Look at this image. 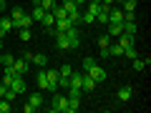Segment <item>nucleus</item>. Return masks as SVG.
I'll list each match as a JSON object with an SVG mask.
<instances>
[{
	"label": "nucleus",
	"instance_id": "f704fd0d",
	"mask_svg": "<svg viewBox=\"0 0 151 113\" xmlns=\"http://www.w3.org/2000/svg\"><path fill=\"white\" fill-rule=\"evenodd\" d=\"M101 5H108V8H111V5H116V0H101Z\"/></svg>",
	"mask_w": 151,
	"mask_h": 113
},
{
	"label": "nucleus",
	"instance_id": "c85d7f7f",
	"mask_svg": "<svg viewBox=\"0 0 151 113\" xmlns=\"http://www.w3.org/2000/svg\"><path fill=\"white\" fill-rule=\"evenodd\" d=\"M70 73H73L70 65H60V68H58V75H60V78H70Z\"/></svg>",
	"mask_w": 151,
	"mask_h": 113
},
{
	"label": "nucleus",
	"instance_id": "4468645a",
	"mask_svg": "<svg viewBox=\"0 0 151 113\" xmlns=\"http://www.w3.org/2000/svg\"><path fill=\"white\" fill-rule=\"evenodd\" d=\"M131 98H134V88H131V86H124V88L119 91V101H121V103H129Z\"/></svg>",
	"mask_w": 151,
	"mask_h": 113
},
{
	"label": "nucleus",
	"instance_id": "4be33fe9",
	"mask_svg": "<svg viewBox=\"0 0 151 113\" xmlns=\"http://www.w3.org/2000/svg\"><path fill=\"white\" fill-rule=\"evenodd\" d=\"M124 35H131V38H136V20L134 23H124Z\"/></svg>",
	"mask_w": 151,
	"mask_h": 113
},
{
	"label": "nucleus",
	"instance_id": "bb28decb",
	"mask_svg": "<svg viewBox=\"0 0 151 113\" xmlns=\"http://www.w3.org/2000/svg\"><path fill=\"white\" fill-rule=\"evenodd\" d=\"M13 111V103L5 101V98H0V113H10Z\"/></svg>",
	"mask_w": 151,
	"mask_h": 113
},
{
	"label": "nucleus",
	"instance_id": "6ab92c4d",
	"mask_svg": "<svg viewBox=\"0 0 151 113\" xmlns=\"http://www.w3.org/2000/svg\"><path fill=\"white\" fill-rule=\"evenodd\" d=\"M18 35H20V40H23V43H30V40H33L30 28H18Z\"/></svg>",
	"mask_w": 151,
	"mask_h": 113
},
{
	"label": "nucleus",
	"instance_id": "473e14b6",
	"mask_svg": "<svg viewBox=\"0 0 151 113\" xmlns=\"http://www.w3.org/2000/svg\"><path fill=\"white\" fill-rule=\"evenodd\" d=\"M65 91H68V96H78V98L83 96V91H81V88H65Z\"/></svg>",
	"mask_w": 151,
	"mask_h": 113
},
{
	"label": "nucleus",
	"instance_id": "b1692460",
	"mask_svg": "<svg viewBox=\"0 0 151 113\" xmlns=\"http://www.w3.org/2000/svg\"><path fill=\"white\" fill-rule=\"evenodd\" d=\"M124 55H126L129 60H134L136 55H139V53H136V45H134V43H131V45H124Z\"/></svg>",
	"mask_w": 151,
	"mask_h": 113
},
{
	"label": "nucleus",
	"instance_id": "e433bc0d",
	"mask_svg": "<svg viewBox=\"0 0 151 113\" xmlns=\"http://www.w3.org/2000/svg\"><path fill=\"white\" fill-rule=\"evenodd\" d=\"M5 88H8V86H3V83H0V98L5 96Z\"/></svg>",
	"mask_w": 151,
	"mask_h": 113
},
{
	"label": "nucleus",
	"instance_id": "cd10ccee",
	"mask_svg": "<svg viewBox=\"0 0 151 113\" xmlns=\"http://www.w3.org/2000/svg\"><path fill=\"white\" fill-rule=\"evenodd\" d=\"M93 65H96V58H91V55H88V58H83V73H88Z\"/></svg>",
	"mask_w": 151,
	"mask_h": 113
},
{
	"label": "nucleus",
	"instance_id": "412c9836",
	"mask_svg": "<svg viewBox=\"0 0 151 113\" xmlns=\"http://www.w3.org/2000/svg\"><path fill=\"white\" fill-rule=\"evenodd\" d=\"M40 25H43V28H50V25H55V15H53V13H45V15L40 18Z\"/></svg>",
	"mask_w": 151,
	"mask_h": 113
},
{
	"label": "nucleus",
	"instance_id": "f03ea898",
	"mask_svg": "<svg viewBox=\"0 0 151 113\" xmlns=\"http://www.w3.org/2000/svg\"><path fill=\"white\" fill-rule=\"evenodd\" d=\"M10 20L15 23V28H30V23H33L30 15H25V10H23L20 5H15L10 10Z\"/></svg>",
	"mask_w": 151,
	"mask_h": 113
},
{
	"label": "nucleus",
	"instance_id": "9b49d317",
	"mask_svg": "<svg viewBox=\"0 0 151 113\" xmlns=\"http://www.w3.org/2000/svg\"><path fill=\"white\" fill-rule=\"evenodd\" d=\"M45 15V10L40 8V3H33V10H30V20L33 23H40V18Z\"/></svg>",
	"mask_w": 151,
	"mask_h": 113
},
{
	"label": "nucleus",
	"instance_id": "5701e85b",
	"mask_svg": "<svg viewBox=\"0 0 151 113\" xmlns=\"http://www.w3.org/2000/svg\"><path fill=\"white\" fill-rule=\"evenodd\" d=\"M13 78H15V70H13V68H5V73H3V86H10Z\"/></svg>",
	"mask_w": 151,
	"mask_h": 113
},
{
	"label": "nucleus",
	"instance_id": "4c0bfd02",
	"mask_svg": "<svg viewBox=\"0 0 151 113\" xmlns=\"http://www.w3.org/2000/svg\"><path fill=\"white\" fill-rule=\"evenodd\" d=\"M5 10V0H0V13Z\"/></svg>",
	"mask_w": 151,
	"mask_h": 113
},
{
	"label": "nucleus",
	"instance_id": "2f4dec72",
	"mask_svg": "<svg viewBox=\"0 0 151 113\" xmlns=\"http://www.w3.org/2000/svg\"><path fill=\"white\" fill-rule=\"evenodd\" d=\"M3 98H5V101H10V103H13V101H15V98H18V93L13 91V88H5V96H3Z\"/></svg>",
	"mask_w": 151,
	"mask_h": 113
},
{
	"label": "nucleus",
	"instance_id": "f257e3e1",
	"mask_svg": "<svg viewBox=\"0 0 151 113\" xmlns=\"http://www.w3.org/2000/svg\"><path fill=\"white\" fill-rule=\"evenodd\" d=\"M78 45H81V33H78L76 25L70 28V30L55 35V48L58 50H73V48H78Z\"/></svg>",
	"mask_w": 151,
	"mask_h": 113
},
{
	"label": "nucleus",
	"instance_id": "c9c22d12",
	"mask_svg": "<svg viewBox=\"0 0 151 113\" xmlns=\"http://www.w3.org/2000/svg\"><path fill=\"white\" fill-rule=\"evenodd\" d=\"M73 3H76V5H78V8H81V5H86L88 0H73Z\"/></svg>",
	"mask_w": 151,
	"mask_h": 113
},
{
	"label": "nucleus",
	"instance_id": "aec40b11",
	"mask_svg": "<svg viewBox=\"0 0 151 113\" xmlns=\"http://www.w3.org/2000/svg\"><path fill=\"white\" fill-rule=\"evenodd\" d=\"M108 55H113V58H119V55H124V45L121 43H116V45H108Z\"/></svg>",
	"mask_w": 151,
	"mask_h": 113
},
{
	"label": "nucleus",
	"instance_id": "7c9ffc66",
	"mask_svg": "<svg viewBox=\"0 0 151 113\" xmlns=\"http://www.w3.org/2000/svg\"><path fill=\"white\" fill-rule=\"evenodd\" d=\"M40 8H43L45 13H50V10L55 8V0H43V3H40Z\"/></svg>",
	"mask_w": 151,
	"mask_h": 113
},
{
	"label": "nucleus",
	"instance_id": "393cba45",
	"mask_svg": "<svg viewBox=\"0 0 151 113\" xmlns=\"http://www.w3.org/2000/svg\"><path fill=\"white\" fill-rule=\"evenodd\" d=\"M149 63H151V58H146V60H144V58H139V55L134 58V68H136V70H144Z\"/></svg>",
	"mask_w": 151,
	"mask_h": 113
},
{
	"label": "nucleus",
	"instance_id": "1a4fd4ad",
	"mask_svg": "<svg viewBox=\"0 0 151 113\" xmlns=\"http://www.w3.org/2000/svg\"><path fill=\"white\" fill-rule=\"evenodd\" d=\"M28 65H30V63H25L23 58H15V60H13V65H10V68L15 70V75H25V73H28Z\"/></svg>",
	"mask_w": 151,
	"mask_h": 113
},
{
	"label": "nucleus",
	"instance_id": "0eeeda50",
	"mask_svg": "<svg viewBox=\"0 0 151 113\" xmlns=\"http://www.w3.org/2000/svg\"><path fill=\"white\" fill-rule=\"evenodd\" d=\"M28 103H30L35 111H40V108H43V103H45V98H43V93H40V91H35V93H30V96H28Z\"/></svg>",
	"mask_w": 151,
	"mask_h": 113
},
{
	"label": "nucleus",
	"instance_id": "39448f33",
	"mask_svg": "<svg viewBox=\"0 0 151 113\" xmlns=\"http://www.w3.org/2000/svg\"><path fill=\"white\" fill-rule=\"evenodd\" d=\"M88 75H91L93 81H96L98 86H101V83L106 81V68H103V65H93V68L88 70Z\"/></svg>",
	"mask_w": 151,
	"mask_h": 113
},
{
	"label": "nucleus",
	"instance_id": "72a5a7b5",
	"mask_svg": "<svg viewBox=\"0 0 151 113\" xmlns=\"http://www.w3.org/2000/svg\"><path fill=\"white\" fill-rule=\"evenodd\" d=\"M33 111H35V108H33L30 103H25V106H23V113H33Z\"/></svg>",
	"mask_w": 151,
	"mask_h": 113
},
{
	"label": "nucleus",
	"instance_id": "ddd939ff",
	"mask_svg": "<svg viewBox=\"0 0 151 113\" xmlns=\"http://www.w3.org/2000/svg\"><path fill=\"white\" fill-rule=\"evenodd\" d=\"M81 108V98L78 96H68V106H65V113H76Z\"/></svg>",
	"mask_w": 151,
	"mask_h": 113
},
{
	"label": "nucleus",
	"instance_id": "a878e982",
	"mask_svg": "<svg viewBox=\"0 0 151 113\" xmlns=\"http://www.w3.org/2000/svg\"><path fill=\"white\" fill-rule=\"evenodd\" d=\"M13 60H15V58H13L10 53H0V65H5V68H10V65H13Z\"/></svg>",
	"mask_w": 151,
	"mask_h": 113
},
{
	"label": "nucleus",
	"instance_id": "9d476101",
	"mask_svg": "<svg viewBox=\"0 0 151 113\" xmlns=\"http://www.w3.org/2000/svg\"><path fill=\"white\" fill-rule=\"evenodd\" d=\"M108 23H124V10L121 8H108Z\"/></svg>",
	"mask_w": 151,
	"mask_h": 113
},
{
	"label": "nucleus",
	"instance_id": "2eb2a0df",
	"mask_svg": "<svg viewBox=\"0 0 151 113\" xmlns=\"http://www.w3.org/2000/svg\"><path fill=\"white\" fill-rule=\"evenodd\" d=\"M98 86V83L96 81H93V78H91V75H88V73H83V81H81V88H83V91H93V88H96Z\"/></svg>",
	"mask_w": 151,
	"mask_h": 113
},
{
	"label": "nucleus",
	"instance_id": "6e6552de",
	"mask_svg": "<svg viewBox=\"0 0 151 113\" xmlns=\"http://www.w3.org/2000/svg\"><path fill=\"white\" fill-rule=\"evenodd\" d=\"M8 88H13L18 96H20V93H25V75H15V78H13V83H10Z\"/></svg>",
	"mask_w": 151,
	"mask_h": 113
},
{
	"label": "nucleus",
	"instance_id": "7ed1b4c3",
	"mask_svg": "<svg viewBox=\"0 0 151 113\" xmlns=\"http://www.w3.org/2000/svg\"><path fill=\"white\" fill-rule=\"evenodd\" d=\"M65 106H68V96H53L48 111L50 113H65Z\"/></svg>",
	"mask_w": 151,
	"mask_h": 113
},
{
	"label": "nucleus",
	"instance_id": "423d86ee",
	"mask_svg": "<svg viewBox=\"0 0 151 113\" xmlns=\"http://www.w3.org/2000/svg\"><path fill=\"white\" fill-rule=\"evenodd\" d=\"M10 30H15V23L10 20V15H8V18L3 15V18H0V38H5Z\"/></svg>",
	"mask_w": 151,
	"mask_h": 113
},
{
	"label": "nucleus",
	"instance_id": "a211bd4d",
	"mask_svg": "<svg viewBox=\"0 0 151 113\" xmlns=\"http://www.w3.org/2000/svg\"><path fill=\"white\" fill-rule=\"evenodd\" d=\"M33 63L40 65V68H45V65H48V55L45 53H33Z\"/></svg>",
	"mask_w": 151,
	"mask_h": 113
},
{
	"label": "nucleus",
	"instance_id": "f8f14e48",
	"mask_svg": "<svg viewBox=\"0 0 151 113\" xmlns=\"http://www.w3.org/2000/svg\"><path fill=\"white\" fill-rule=\"evenodd\" d=\"M70 28H73L70 18H58V20H55V30L58 33H65V30H70Z\"/></svg>",
	"mask_w": 151,
	"mask_h": 113
},
{
	"label": "nucleus",
	"instance_id": "58836bf2",
	"mask_svg": "<svg viewBox=\"0 0 151 113\" xmlns=\"http://www.w3.org/2000/svg\"><path fill=\"white\" fill-rule=\"evenodd\" d=\"M0 50H5V43H3V38H0Z\"/></svg>",
	"mask_w": 151,
	"mask_h": 113
},
{
	"label": "nucleus",
	"instance_id": "dca6fc26",
	"mask_svg": "<svg viewBox=\"0 0 151 113\" xmlns=\"http://www.w3.org/2000/svg\"><path fill=\"white\" fill-rule=\"evenodd\" d=\"M121 30H124V23H108V35L111 38H119Z\"/></svg>",
	"mask_w": 151,
	"mask_h": 113
},
{
	"label": "nucleus",
	"instance_id": "c756f323",
	"mask_svg": "<svg viewBox=\"0 0 151 113\" xmlns=\"http://www.w3.org/2000/svg\"><path fill=\"white\" fill-rule=\"evenodd\" d=\"M121 5H124V10H136V5H139V0H124Z\"/></svg>",
	"mask_w": 151,
	"mask_h": 113
},
{
	"label": "nucleus",
	"instance_id": "f3484780",
	"mask_svg": "<svg viewBox=\"0 0 151 113\" xmlns=\"http://www.w3.org/2000/svg\"><path fill=\"white\" fill-rule=\"evenodd\" d=\"M38 88H40V91H48V75H45V68H40V73H38Z\"/></svg>",
	"mask_w": 151,
	"mask_h": 113
},
{
	"label": "nucleus",
	"instance_id": "20e7f679",
	"mask_svg": "<svg viewBox=\"0 0 151 113\" xmlns=\"http://www.w3.org/2000/svg\"><path fill=\"white\" fill-rule=\"evenodd\" d=\"M45 75H48V91L55 93V91H58V78H60L58 70H55V68H45Z\"/></svg>",
	"mask_w": 151,
	"mask_h": 113
},
{
	"label": "nucleus",
	"instance_id": "ea45409f",
	"mask_svg": "<svg viewBox=\"0 0 151 113\" xmlns=\"http://www.w3.org/2000/svg\"><path fill=\"white\" fill-rule=\"evenodd\" d=\"M33 3H43V0H33Z\"/></svg>",
	"mask_w": 151,
	"mask_h": 113
}]
</instances>
